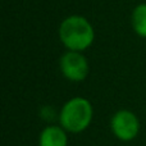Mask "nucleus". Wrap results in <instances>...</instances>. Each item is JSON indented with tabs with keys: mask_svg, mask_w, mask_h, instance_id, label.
<instances>
[{
	"mask_svg": "<svg viewBox=\"0 0 146 146\" xmlns=\"http://www.w3.org/2000/svg\"><path fill=\"white\" fill-rule=\"evenodd\" d=\"M87 59L80 51H67L60 58V71L63 76L73 82H81L88 74Z\"/></svg>",
	"mask_w": 146,
	"mask_h": 146,
	"instance_id": "20e7f679",
	"label": "nucleus"
},
{
	"mask_svg": "<svg viewBox=\"0 0 146 146\" xmlns=\"http://www.w3.org/2000/svg\"><path fill=\"white\" fill-rule=\"evenodd\" d=\"M67 131L60 126H48L41 131L38 146H67Z\"/></svg>",
	"mask_w": 146,
	"mask_h": 146,
	"instance_id": "39448f33",
	"label": "nucleus"
},
{
	"mask_svg": "<svg viewBox=\"0 0 146 146\" xmlns=\"http://www.w3.org/2000/svg\"><path fill=\"white\" fill-rule=\"evenodd\" d=\"M94 109L91 103L85 98H73L63 105L59 114L60 127L67 132L80 133L85 131L92 122Z\"/></svg>",
	"mask_w": 146,
	"mask_h": 146,
	"instance_id": "f03ea898",
	"label": "nucleus"
},
{
	"mask_svg": "<svg viewBox=\"0 0 146 146\" xmlns=\"http://www.w3.org/2000/svg\"><path fill=\"white\" fill-rule=\"evenodd\" d=\"M132 26L137 35L146 37V4H140L133 9Z\"/></svg>",
	"mask_w": 146,
	"mask_h": 146,
	"instance_id": "423d86ee",
	"label": "nucleus"
},
{
	"mask_svg": "<svg viewBox=\"0 0 146 146\" xmlns=\"http://www.w3.org/2000/svg\"><path fill=\"white\" fill-rule=\"evenodd\" d=\"M110 128L118 140L124 142L136 139L140 132V121L129 110H118L110 121Z\"/></svg>",
	"mask_w": 146,
	"mask_h": 146,
	"instance_id": "7ed1b4c3",
	"label": "nucleus"
},
{
	"mask_svg": "<svg viewBox=\"0 0 146 146\" xmlns=\"http://www.w3.org/2000/svg\"><path fill=\"white\" fill-rule=\"evenodd\" d=\"M59 38L69 51H82L90 48L95 38L92 25L81 15H71L62 22Z\"/></svg>",
	"mask_w": 146,
	"mask_h": 146,
	"instance_id": "f257e3e1",
	"label": "nucleus"
}]
</instances>
